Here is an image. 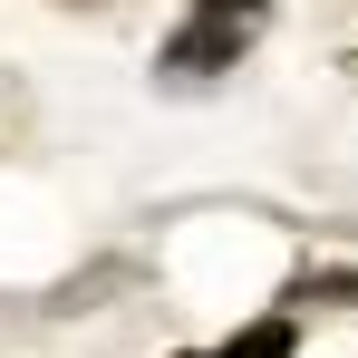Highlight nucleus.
<instances>
[{"mask_svg":"<svg viewBox=\"0 0 358 358\" xmlns=\"http://www.w3.org/2000/svg\"><path fill=\"white\" fill-rule=\"evenodd\" d=\"M194 10H213V20H262L271 0H194Z\"/></svg>","mask_w":358,"mask_h":358,"instance_id":"3","label":"nucleus"},{"mask_svg":"<svg viewBox=\"0 0 358 358\" xmlns=\"http://www.w3.org/2000/svg\"><path fill=\"white\" fill-rule=\"evenodd\" d=\"M194 358H291V320H252V329H233L223 349H194Z\"/></svg>","mask_w":358,"mask_h":358,"instance_id":"2","label":"nucleus"},{"mask_svg":"<svg viewBox=\"0 0 358 358\" xmlns=\"http://www.w3.org/2000/svg\"><path fill=\"white\" fill-rule=\"evenodd\" d=\"M242 49H252V20H213V10H184L175 49H165V78H223Z\"/></svg>","mask_w":358,"mask_h":358,"instance_id":"1","label":"nucleus"}]
</instances>
